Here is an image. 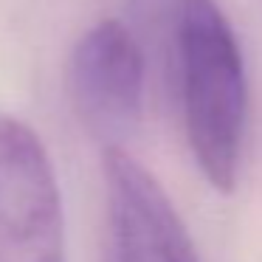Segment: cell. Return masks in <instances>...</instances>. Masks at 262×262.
<instances>
[{
	"label": "cell",
	"mask_w": 262,
	"mask_h": 262,
	"mask_svg": "<svg viewBox=\"0 0 262 262\" xmlns=\"http://www.w3.org/2000/svg\"><path fill=\"white\" fill-rule=\"evenodd\" d=\"M0 262H65L62 198L29 124L0 116Z\"/></svg>",
	"instance_id": "2"
},
{
	"label": "cell",
	"mask_w": 262,
	"mask_h": 262,
	"mask_svg": "<svg viewBox=\"0 0 262 262\" xmlns=\"http://www.w3.org/2000/svg\"><path fill=\"white\" fill-rule=\"evenodd\" d=\"M147 54L130 26L102 20L79 37L68 62L74 107L107 147L130 136L144 110Z\"/></svg>",
	"instance_id": "3"
},
{
	"label": "cell",
	"mask_w": 262,
	"mask_h": 262,
	"mask_svg": "<svg viewBox=\"0 0 262 262\" xmlns=\"http://www.w3.org/2000/svg\"><path fill=\"white\" fill-rule=\"evenodd\" d=\"M141 46L161 59L203 178L231 192L239 172L248 82L239 40L214 0H130Z\"/></svg>",
	"instance_id": "1"
},
{
	"label": "cell",
	"mask_w": 262,
	"mask_h": 262,
	"mask_svg": "<svg viewBox=\"0 0 262 262\" xmlns=\"http://www.w3.org/2000/svg\"><path fill=\"white\" fill-rule=\"evenodd\" d=\"M107 262H200L194 243L152 172L124 147H107Z\"/></svg>",
	"instance_id": "4"
}]
</instances>
